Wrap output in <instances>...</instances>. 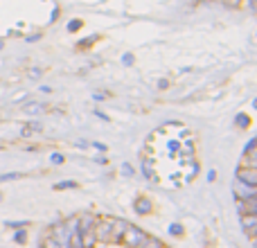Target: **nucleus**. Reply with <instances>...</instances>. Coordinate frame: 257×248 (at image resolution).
<instances>
[{"label":"nucleus","instance_id":"2","mask_svg":"<svg viewBox=\"0 0 257 248\" xmlns=\"http://www.w3.org/2000/svg\"><path fill=\"white\" fill-rule=\"evenodd\" d=\"M95 41H99V34H93V36H88V39H84V41H79V48H90V45L95 43Z\"/></svg>","mask_w":257,"mask_h":248},{"label":"nucleus","instance_id":"12","mask_svg":"<svg viewBox=\"0 0 257 248\" xmlns=\"http://www.w3.org/2000/svg\"><path fill=\"white\" fill-rule=\"evenodd\" d=\"M246 3H248V5H253V3H255V0H246Z\"/></svg>","mask_w":257,"mask_h":248},{"label":"nucleus","instance_id":"3","mask_svg":"<svg viewBox=\"0 0 257 248\" xmlns=\"http://www.w3.org/2000/svg\"><path fill=\"white\" fill-rule=\"evenodd\" d=\"M25 111H30V113H39V111H41V104H27Z\"/></svg>","mask_w":257,"mask_h":248},{"label":"nucleus","instance_id":"9","mask_svg":"<svg viewBox=\"0 0 257 248\" xmlns=\"http://www.w3.org/2000/svg\"><path fill=\"white\" fill-rule=\"evenodd\" d=\"M52 163H57V165H59V163H63V158H61L59 154H54V156H52Z\"/></svg>","mask_w":257,"mask_h":248},{"label":"nucleus","instance_id":"13","mask_svg":"<svg viewBox=\"0 0 257 248\" xmlns=\"http://www.w3.org/2000/svg\"><path fill=\"white\" fill-rule=\"evenodd\" d=\"M255 108H257V99H255Z\"/></svg>","mask_w":257,"mask_h":248},{"label":"nucleus","instance_id":"8","mask_svg":"<svg viewBox=\"0 0 257 248\" xmlns=\"http://www.w3.org/2000/svg\"><path fill=\"white\" fill-rule=\"evenodd\" d=\"M122 61H124V66H131V63H133V57H131V54H124V59H122Z\"/></svg>","mask_w":257,"mask_h":248},{"label":"nucleus","instance_id":"10","mask_svg":"<svg viewBox=\"0 0 257 248\" xmlns=\"http://www.w3.org/2000/svg\"><path fill=\"white\" fill-rule=\"evenodd\" d=\"M30 77H32V79H36V77H41V72H39V70H32Z\"/></svg>","mask_w":257,"mask_h":248},{"label":"nucleus","instance_id":"4","mask_svg":"<svg viewBox=\"0 0 257 248\" xmlns=\"http://www.w3.org/2000/svg\"><path fill=\"white\" fill-rule=\"evenodd\" d=\"M237 122H239V127H248V117L246 115H237Z\"/></svg>","mask_w":257,"mask_h":248},{"label":"nucleus","instance_id":"6","mask_svg":"<svg viewBox=\"0 0 257 248\" xmlns=\"http://www.w3.org/2000/svg\"><path fill=\"white\" fill-rule=\"evenodd\" d=\"M12 178H18V174H3L0 181H12Z\"/></svg>","mask_w":257,"mask_h":248},{"label":"nucleus","instance_id":"5","mask_svg":"<svg viewBox=\"0 0 257 248\" xmlns=\"http://www.w3.org/2000/svg\"><path fill=\"white\" fill-rule=\"evenodd\" d=\"M223 3H226L228 7H239V5H241V0H223Z\"/></svg>","mask_w":257,"mask_h":248},{"label":"nucleus","instance_id":"7","mask_svg":"<svg viewBox=\"0 0 257 248\" xmlns=\"http://www.w3.org/2000/svg\"><path fill=\"white\" fill-rule=\"evenodd\" d=\"M59 18V7H54V12H52V16H50V23H54Z\"/></svg>","mask_w":257,"mask_h":248},{"label":"nucleus","instance_id":"1","mask_svg":"<svg viewBox=\"0 0 257 248\" xmlns=\"http://www.w3.org/2000/svg\"><path fill=\"white\" fill-rule=\"evenodd\" d=\"M81 27H84V21H81V18H72V21L68 23V32H70V34H75V32H79Z\"/></svg>","mask_w":257,"mask_h":248},{"label":"nucleus","instance_id":"11","mask_svg":"<svg viewBox=\"0 0 257 248\" xmlns=\"http://www.w3.org/2000/svg\"><path fill=\"white\" fill-rule=\"evenodd\" d=\"M3 45H5V43H3V39H0V50H3Z\"/></svg>","mask_w":257,"mask_h":248}]
</instances>
